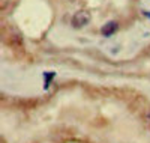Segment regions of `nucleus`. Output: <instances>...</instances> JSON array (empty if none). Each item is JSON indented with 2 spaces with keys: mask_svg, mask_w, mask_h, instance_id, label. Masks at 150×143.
Masks as SVG:
<instances>
[{
  "mask_svg": "<svg viewBox=\"0 0 150 143\" xmlns=\"http://www.w3.org/2000/svg\"><path fill=\"white\" fill-rule=\"evenodd\" d=\"M54 72H45L44 74V77H45V89H48V86H50V80H53L54 79Z\"/></svg>",
  "mask_w": 150,
  "mask_h": 143,
  "instance_id": "nucleus-4",
  "label": "nucleus"
},
{
  "mask_svg": "<svg viewBox=\"0 0 150 143\" xmlns=\"http://www.w3.org/2000/svg\"><path fill=\"white\" fill-rule=\"evenodd\" d=\"M146 15H147V18H150V12H146Z\"/></svg>",
  "mask_w": 150,
  "mask_h": 143,
  "instance_id": "nucleus-5",
  "label": "nucleus"
},
{
  "mask_svg": "<svg viewBox=\"0 0 150 143\" xmlns=\"http://www.w3.org/2000/svg\"><path fill=\"white\" fill-rule=\"evenodd\" d=\"M5 41L9 42V44H12V45H20L21 41H23V38H21V33L17 29L11 27V29H8L5 32Z\"/></svg>",
  "mask_w": 150,
  "mask_h": 143,
  "instance_id": "nucleus-2",
  "label": "nucleus"
},
{
  "mask_svg": "<svg viewBox=\"0 0 150 143\" xmlns=\"http://www.w3.org/2000/svg\"><path fill=\"white\" fill-rule=\"evenodd\" d=\"M117 29H119L117 23L116 21H110V23L104 24L101 27V33H102V36H111V35H114L117 32Z\"/></svg>",
  "mask_w": 150,
  "mask_h": 143,
  "instance_id": "nucleus-3",
  "label": "nucleus"
},
{
  "mask_svg": "<svg viewBox=\"0 0 150 143\" xmlns=\"http://www.w3.org/2000/svg\"><path fill=\"white\" fill-rule=\"evenodd\" d=\"M90 18H92V17H90L89 12H86V11H78L77 14L72 17L71 23H72V26H74L75 29H81V27H84L86 24L90 23Z\"/></svg>",
  "mask_w": 150,
  "mask_h": 143,
  "instance_id": "nucleus-1",
  "label": "nucleus"
},
{
  "mask_svg": "<svg viewBox=\"0 0 150 143\" xmlns=\"http://www.w3.org/2000/svg\"><path fill=\"white\" fill-rule=\"evenodd\" d=\"M71 2H72V0H71Z\"/></svg>",
  "mask_w": 150,
  "mask_h": 143,
  "instance_id": "nucleus-6",
  "label": "nucleus"
}]
</instances>
